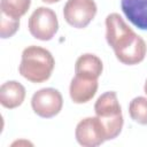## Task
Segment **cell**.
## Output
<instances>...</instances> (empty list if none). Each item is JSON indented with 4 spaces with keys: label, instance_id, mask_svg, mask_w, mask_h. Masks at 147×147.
<instances>
[{
    "label": "cell",
    "instance_id": "2e32d148",
    "mask_svg": "<svg viewBox=\"0 0 147 147\" xmlns=\"http://www.w3.org/2000/svg\"><path fill=\"white\" fill-rule=\"evenodd\" d=\"M144 90H145V93L147 94V80H146V83H145V87H144Z\"/></svg>",
    "mask_w": 147,
    "mask_h": 147
},
{
    "label": "cell",
    "instance_id": "52a82bcc",
    "mask_svg": "<svg viewBox=\"0 0 147 147\" xmlns=\"http://www.w3.org/2000/svg\"><path fill=\"white\" fill-rule=\"evenodd\" d=\"M75 136L78 144L84 147H95L107 140L105 127L96 116L82 119L76 126Z\"/></svg>",
    "mask_w": 147,
    "mask_h": 147
},
{
    "label": "cell",
    "instance_id": "3957f363",
    "mask_svg": "<svg viewBox=\"0 0 147 147\" xmlns=\"http://www.w3.org/2000/svg\"><path fill=\"white\" fill-rule=\"evenodd\" d=\"M94 111L105 127L106 139L116 138L123 127L122 109L116 92L110 91L101 94L94 105Z\"/></svg>",
    "mask_w": 147,
    "mask_h": 147
},
{
    "label": "cell",
    "instance_id": "9a60e30c",
    "mask_svg": "<svg viewBox=\"0 0 147 147\" xmlns=\"http://www.w3.org/2000/svg\"><path fill=\"white\" fill-rule=\"evenodd\" d=\"M41 1H44V2H46V3H55V2H57V1H60V0H41Z\"/></svg>",
    "mask_w": 147,
    "mask_h": 147
},
{
    "label": "cell",
    "instance_id": "9c48e42d",
    "mask_svg": "<svg viewBox=\"0 0 147 147\" xmlns=\"http://www.w3.org/2000/svg\"><path fill=\"white\" fill-rule=\"evenodd\" d=\"M121 7L134 26L147 30V0H121Z\"/></svg>",
    "mask_w": 147,
    "mask_h": 147
},
{
    "label": "cell",
    "instance_id": "ba28073f",
    "mask_svg": "<svg viewBox=\"0 0 147 147\" xmlns=\"http://www.w3.org/2000/svg\"><path fill=\"white\" fill-rule=\"evenodd\" d=\"M98 91V79L75 76L70 83V98L75 103H85L90 101Z\"/></svg>",
    "mask_w": 147,
    "mask_h": 147
},
{
    "label": "cell",
    "instance_id": "30bf717a",
    "mask_svg": "<svg viewBox=\"0 0 147 147\" xmlns=\"http://www.w3.org/2000/svg\"><path fill=\"white\" fill-rule=\"evenodd\" d=\"M25 99L24 86L15 80L6 82L0 87V103L8 109L16 108L22 105Z\"/></svg>",
    "mask_w": 147,
    "mask_h": 147
},
{
    "label": "cell",
    "instance_id": "4fadbf2b",
    "mask_svg": "<svg viewBox=\"0 0 147 147\" xmlns=\"http://www.w3.org/2000/svg\"><path fill=\"white\" fill-rule=\"evenodd\" d=\"M129 114L134 122L147 125V98H134L129 105Z\"/></svg>",
    "mask_w": 147,
    "mask_h": 147
},
{
    "label": "cell",
    "instance_id": "5bb4252c",
    "mask_svg": "<svg viewBox=\"0 0 147 147\" xmlns=\"http://www.w3.org/2000/svg\"><path fill=\"white\" fill-rule=\"evenodd\" d=\"M0 36L1 38L6 39L11 37L13 34L16 33L20 26V20L18 18H13L9 16H6L5 14L1 13L0 15Z\"/></svg>",
    "mask_w": 147,
    "mask_h": 147
},
{
    "label": "cell",
    "instance_id": "8992f818",
    "mask_svg": "<svg viewBox=\"0 0 147 147\" xmlns=\"http://www.w3.org/2000/svg\"><path fill=\"white\" fill-rule=\"evenodd\" d=\"M31 106L38 116L42 118H51L61 111L63 99L61 93L55 88H41L32 95Z\"/></svg>",
    "mask_w": 147,
    "mask_h": 147
},
{
    "label": "cell",
    "instance_id": "6da1fadb",
    "mask_svg": "<svg viewBox=\"0 0 147 147\" xmlns=\"http://www.w3.org/2000/svg\"><path fill=\"white\" fill-rule=\"evenodd\" d=\"M106 39L114 49L117 60L124 64H138L146 55L147 46L117 13L109 14L106 18Z\"/></svg>",
    "mask_w": 147,
    "mask_h": 147
},
{
    "label": "cell",
    "instance_id": "277c9868",
    "mask_svg": "<svg viewBox=\"0 0 147 147\" xmlns=\"http://www.w3.org/2000/svg\"><path fill=\"white\" fill-rule=\"evenodd\" d=\"M59 22L56 14L46 7L37 8L29 18V31L39 40H51L56 33Z\"/></svg>",
    "mask_w": 147,
    "mask_h": 147
},
{
    "label": "cell",
    "instance_id": "7a4b0ae2",
    "mask_svg": "<svg viewBox=\"0 0 147 147\" xmlns=\"http://www.w3.org/2000/svg\"><path fill=\"white\" fill-rule=\"evenodd\" d=\"M55 61L49 51L39 46H29L22 53L20 74L32 83L46 82L54 69Z\"/></svg>",
    "mask_w": 147,
    "mask_h": 147
},
{
    "label": "cell",
    "instance_id": "5b68a950",
    "mask_svg": "<svg viewBox=\"0 0 147 147\" xmlns=\"http://www.w3.org/2000/svg\"><path fill=\"white\" fill-rule=\"evenodd\" d=\"M95 14L96 5L93 0H68L63 8L64 20L77 29L87 26Z\"/></svg>",
    "mask_w": 147,
    "mask_h": 147
},
{
    "label": "cell",
    "instance_id": "8fae6325",
    "mask_svg": "<svg viewBox=\"0 0 147 147\" xmlns=\"http://www.w3.org/2000/svg\"><path fill=\"white\" fill-rule=\"evenodd\" d=\"M103 65L102 61L94 54H83L80 55L75 64V72L77 76L98 79L102 74Z\"/></svg>",
    "mask_w": 147,
    "mask_h": 147
},
{
    "label": "cell",
    "instance_id": "7c38bea8",
    "mask_svg": "<svg viewBox=\"0 0 147 147\" xmlns=\"http://www.w3.org/2000/svg\"><path fill=\"white\" fill-rule=\"evenodd\" d=\"M31 0H1V13L6 16L18 18L22 17L30 8Z\"/></svg>",
    "mask_w": 147,
    "mask_h": 147
}]
</instances>
